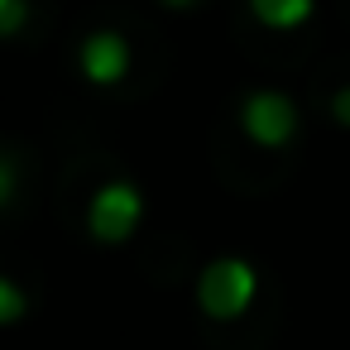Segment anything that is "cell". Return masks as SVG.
I'll list each match as a JSON object with an SVG mask.
<instances>
[{
	"label": "cell",
	"instance_id": "6da1fadb",
	"mask_svg": "<svg viewBox=\"0 0 350 350\" xmlns=\"http://www.w3.org/2000/svg\"><path fill=\"white\" fill-rule=\"evenodd\" d=\"M250 297H254V269L245 259H216V264H206V273L197 283V302H202L206 317H221V321L240 317L250 307Z\"/></svg>",
	"mask_w": 350,
	"mask_h": 350
},
{
	"label": "cell",
	"instance_id": "7a4b0ae2",
	"mask_svg": "<svg viewBox=\"0 0 350 350\" xmlns=\"http://www.w3.org/2000/svg\"><path fill=\"white\" fill-rule=\"evenodd\" d=\"M139 221V192L130 183H106L96 197H92V211H87V226L96 240H125Z\"/></svg>",
	"mask_w": 350,
	"mask_h": 350
},
{
	"label": "cell",
	"instance_id": "3957f363",
	"mask_svg": "<svg viewBox=\"0 0 350 350\" xmlns=\"http://www.w3.org/2000/svg\"><path fill=\"white\" fill-rule=\"evenodd\" d=\"M240 125H245V135H250L254 144L273 149V144H283V139L293 135L297 111H293V101L278 96V92H254V96L245 101V111H240Z\"/></svg>",
	"mask_w": 350,
	"mask_h": 350
},
{
	"label": "cell",
	"instance_id": "277c9868",
	"mask_svg": "<svg viewBox=\"0 0 350 350\" xmlns=\"http://www.w3.org/2000/svg\"><path fill=\"white\" fill-rule=\"evenodd\" d=\"M125 68H130V49H125V39H120V34L96 29V34L82 44V72H87L96 87L120 82V77H125Z\"/></svg>",
	"mask_w": 350,
	"mask_h": 350
},
{
	"label": "cell",
	"instance_id": "5b68a950",
	"mask_svg": "<svg viewBox=\"0 0 350 350\" xmlns=\"http://www.w3.org/2000/svg\"><path fill=\"white\" fill-rule=\"evenodd\" d=\"M312 15V0H283V5H273V0H254V20L264 25H297Z\"/></svg>",
	"mask_w": 350,
	"mask_h": 350
},
{
	"label": "cell",
	"instance_id": "8992f818",
	"mask_svg": "<svg viewBox=\"0 0 350 350\" xmlns=\"http://www.w3.org/2000/svg\"><path fill=\"white\" fill-rule=\"evenodd\" d=\"M25 312V297H20V288L10 283V278H0V321H15Z\"/></svg>",
	"mask_w": 350,
	"mask_h": 350
},
{
	"label": "cell",
	"instance_id": "52a82bcc",
	"mask_svg": "<svg viewBox=\"0 0 350 350\" xmlns=\"http://www.w3.org/2000/svg\"><path fill=\"white\" fill-rule=\"evenodd\" d=\"M20 20H25V5H15V0H10V5H0V29H20Z\"/></svg>",
	"mask_w": 350,
	"mask_h": 350
},
{
	"label": "cell",
	"instance_id": "ba28073f",
	"mask_svg": "<svg viewBox=\"0 0 350 350\" xmlns=\"http://www.w3.org/2000/svg\"><path fill=\"white\" fill-rule=\"evenodd\" d=\"M331 116H336L340 125H350V87H345V92H336V101H331Z\"/></svg>",
	"mask_w": 350,
	"mask_h": 350
}]
</instances>
